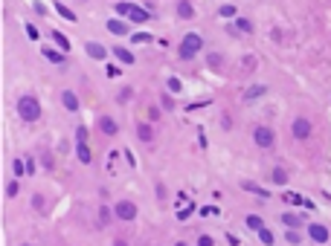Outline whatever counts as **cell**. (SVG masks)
I'll return each mask as SVG.
<instances>
[{
  "instance_id": "cell-13",
  "label": "cell",
  "mask_w": 331,
  "mask_h": 246,
  "mask_svg": "<svg viewBox=\"0 0 331 246\" xmlns=\"http://www.w3.org/2000/svg\"><path fill=\"white\" fill-rule=\"evenodd\" d=\"M177 18H180V21H192V18H195L192 0H177Z\"/></svg>"
},
{
  "instance_id": "cell-8",
  "label": "cell",
  "mask_w": 331,
  "mask_h": 246,
  "mask_svg": "<svg viewBox=\"0 0 331 246\" xmlns=\"http://www.w3.org/2000/svg\"><path fill=\"white\" fill-rule=\"evenodd\" d=\"M134 130H137V139H139V142H145V145L154 142V124L151 122H137Z\"/></svg>"
},
{
  "instance_id": "cell-21",
  "label": "cell",
  "mask_w": 331,
  "mask_h": 246,
  "mask_svg": "<svg viewBox=\"0 0 331 246\" xmlns=\"http://www.w3.org/2000/svg\"><path fill=\"white\" fill-rule=\"evenodd\" d=\"M108 32H113V35H128V24L125 21H108Z\"/></svg>"
},
{
  "instance_id": "cell-10",
  "label": "cell",
  "mask_w": 331,
  "mask_h": 246,
  "mask_svg": "<svg viewBox=\"0 0 331 246\" xmlns=\"http://www.w3.org/2000/svg\"><path fill=\"white\" fill-rule=\"evenodd\" d=\"M84 52H87L93 61H105V58H108V49L102 47L99 41H87V44H84Z\"/></svg>"
},
{
  "instance_id": "cell-33",
  "label": "cell",
  "mask_w": 331,
  "mask_h": 246,
  "mask_svg": "<svg viewBox=\"0 0 331 246\" xmlns=\"http://www.w3.org/2000/svg\"><path fill=\"white\" fill-rule=\"evenodd\" d=\"M55 9H58V15H61V18H67V21H76V12H73V9H67L64 3H55Z\"/></svg>"
},
{
  "instance_id": "cell-16",
  "label": "cell",
  "mask_w": 331,
  "mask_h": 246,
  "mask_svg": "<svg viewBox=\"0 0 331 246\" xmlns=\"http://www.w3.org/2000/svg\"><path fill=\"white\" fill-rule=\"evenodd\" d=\"M50 38L55 41V47H58L61 52H70V38H67L64 32H58V29H50Z\"/></svg>"
},
{
  "instance_id": "cell-45",
  "label": "cell",
  "mask_w": 331,
  "mask_h": 246,
  "mask_svg": "<svg viewBox=\"0 0 331 246\" xmlns=\"http://www.w3.org/2000/svg\"><path fill=\"white\" fill-rule=\"evenodd\" d=\"M157 197H160V200H166V197H168V194H166V185H163V183H157Z\"/></svg>"
},
{
  "instance_id": "cell-37",
  "label": "cell",
  "mask_w": 331,
  "mask_h": 246,
  "mask_svg": "<svg viewBox=\"0 0 331 246\" xmlns=\"http://www.w3.org/2000/svg\"><path fill=\"white\" fill-rule=\"evenodd\" d=\"M105 73H108V78H119V75H122V70H119L116 64H108V67H105Z\"/></svg>"
},
{
  "instance_id": "cell-11",
  "label": "cell",
  "mask_w": 331,
  "mask_h": 246,
  "mask_svg": "<svg viewBox=\"0 0 331 246\" xmlns=\"http://www.w3.org/2000/svg\"><path fill=\"white\" fill-rule=\"evenodd\" d=\"M99 130L105 136H116V133H119V124H116L113 116H99Z\"/></svg>"
},
{
  "instance_id": "cell-1",
  "label": "cell",
  "mask_w": 331,
  "mask_h": 246,
  "mask_svg": "<svg viewBox=\"0 0 331 246\" xmlns=\"http://www.w3.org/2000/svg\"><path fill=\"white\" fill-rule=\"evenodd\" d=\"M15 110H18V116H21V122L27 124H35L41 116H44V110H41V101L35 98L32 93H24L21 98H18V104H15Z\"/></svg>"
},
{
  "instance_id": "cell-7",
  "label": "cell",
  "mask_w": 331,
  "mask_h": 246,
  "mask_svg": "<svg viewBox=\"0 0 331 246\" xmlns=\"http://www.w3.org/2000/svg\"><path fill=\"white\" fill-rule=\"evenodd\" d=\"M291 133H294V139L299 142H305V139H311V133H314V124L308 116H297L294 122H291Z\"/></svg>"
},
{
  "instance_id": "cell-43",
  "label": "cell",
  "mask_w": 331,
  "mask_h": 246,
  "mask_svg": "<svg viewBox=\"0 0 331 246\" xmlns=\"http://www.w3.org/2000/svg\"><path fill=\"white\" fill-rule=\"evenodd\" d=\"M24 162H27V174H35V159H32V156H27Z\"/></svg>"
},
{
  "instance_id": "cell-17",
  "label": "cell",
  "mask_w": 331,
  "mask_h": 246,
  "mask_svg": "<svg viewBox=\"0 0 331 246\" xmlns=\"http://www.w3.org/2000/svg\"><path fill=\"white\" fill-rule=\"evenodd\" d=\"M265 93H267L265 84H253V87H247V90H244V96H241V98H244V101H256V98H262Z\"/></svg>"
},
{
  "instance_id": "cell-9",
  "label": "cell",
  "mask_w": 331,
  "mask_h": 246,
  "mask_svg": "<svg viewBox=\"0 0 331 246\" xmlns=\"http://www.w3.org/2000/svg\"><path fill=\"white\" fill-rule=\"evenodd\" d=\"M308 238H311L314 244H326V241H329V229H326L323 223H308Z\"/></svg>"
},
{
  "instance_id": "cell-22",
  "label": "cell",
  "mask_w": 331,
  "mask_h": 246,
  "mask_svg": "<svg viewBox=\"0 0 331 246\" xmlns=\"http://www.w3.org/2000/svg\"><path fill=\"white\" fill-rule=\"evenodd\" d=\"M282 223H285V229H299V226H302V217L285 212V215H282Z\"/></svg>"
},
{
  "instance_id": "cell-35",
  "label": "cell",
  "mask_w": 331,
  "mask_h": 246,
  "mask_svg": "<svg viewBox=\"0 0 331 246\" xmlns=\"http://www.w3.org/2000/svg\"><path fill=\"white\" fill-rule=\"evenodd\" d=\"M131 96H134L131 87H122V90H119V96H116V101H119V104H128V101H131Z\"/></svg>"
},
{
  "instance_id": "cell-46",
  "label": "cell",
  "mask_w": 331,
  "mask_h": 246,
  "mask_svg": "<svg viewBox=\"0 0 331 246\" xmlns=\"http://www.w3.org/2000/svg\"><path fill=\"white\" fill-rule=\"evenodd\" d=\"M27 35H29V38H32V41H35V38H38V29H35L32 24H27Z\"/></svg>"
},
{
  "instance_id": "cell-25",
  "label": "cell",
  "mask_w": 331,
  "mask_h": 246,
  "mask_svg": "<svg viewBox=\"0 0 331 246\" xmlns=\"http://www.w3.org/2000/svg\"><path fill=\"white\" fill-rule=\"evenodd\" d=\"M259 241H262L265 246H273V241H276V238H273V232H270L267 226H262V229H259Z\"/></svg>"
},
{
  "instance_id": "cell-38",
  "label": "cell",
  "mask_w": 331,
  "mask_h": 246,
  "mask_svg": "<svg viewBox=\"0 0 331 246\" xmlns=\"http://www.w3.org/2000/svg\"><path fill=\"white\" fill-rule=\"evenodd\" d=\"M180 90H183L180 78H174V75H171V78H168V93H180Z\"/></svg>"
},
{
  "instance_id": "cell-28",
  "label": "cell",
  "mask_w": 331,
  "mask_h": 246,
  "mask_svg": "<svg viewBox=\"0 0 331 246\" xmlns=\"http://www.w3.org/2000/svg\"><path fill=\"white\" fill-rule=\"evenodd\" d=\"M218 15H221V18H235V15H238V9H235L232 3H224V6L218 9Z\"/></svg>"
},
{
  "instance_id": "cell-44",
  "label": "cell",
  "mask_w": 331,
  "mask_h": 246,
  "mask_svg": "<svg viewBox=\"0 0 331 246\" xmlns=\"http://www.w3.org/2000/svg\"><path fill=\"white\" fill-rule=\"evenodd\" d=\"M110 246H128V241H125V238L119 235V238H113V241H110Z\"/></svg>"
},
{
  "instance_id": "cell-26",
  "label": "cell",
  "mask_w": 331,
  "mask_h": 246,
  "mask_svg": "<svg viewBox=\"0 0 331 246\" xmlns=\"http://www.w3.org/2000/svg\"><path fill=\"white\" fill-rule=\"evenodd\" d=\"M32 209H35V212H44V209H47V197H44L41 191L32 194Z\"/></svg>"
},
{
  "instance_id": "cell-41",
  "label": "cell",
  "mask_w": 331,
  "mask_h": 246,
  "mask_svg": "<svg viewBox=\"0 0 331 246\" xmlns=\"http://www.w3.org/2000/svg\"><path fill=\"white\" fill-rule=\"evenodd\" d=\"M221 127H224V130H230V127H232V116H230V113H224V116H221Z\"/></svg>"
},
{
  "instance_id": "cell-27",
  "label": "cell",
  "mask_w": 331,
  "mask_h": 246,
  "mask_svg": "<svg viewBox=\"0 0 331 246\" xmlns=\"http://www.w3.org/2000/svg\"><path fill=\"white\" fill-rule=\"evenodd\" d=\"M160 116H163V107H160V104H151V107H148V122L151 124L160 122Z\"/></svg>"
},
{
  "instance_id": "cell-19",
  "label": "cell",
  "mask_w": 331,
  "mask_h": 246,
  "mask_svg": "<svg viewBox=\"0 0 331 246\" xmlns=\"http://www.w3.org/2000/svg\"><path fill=\"white\" fill-rule=\"evenodd\" d=\"M38 162H41V168H44V171H53V168H55V156H53V151H41Z\"/></svg>"
},
{
  "instance_id": "cell-32",
  "label": "cell",
  "mask_w": 331,
  "mask_h": 246,
  "mask_svg": "<svg viewBox=\"0 0 331 246\" xmlns=\"http://www.w3.org/2000/svg\"><path fill=\"white\" fill-rule=\"evenodd\" d=\"M247 226H250L253 232H259V229L265 226V220H262V217H259V215H250V217H247Z\"/></svg>"
},
{
  "instance_id": "cell-34",
  "label": "cell",
  "mask_w": 331,
  "mask_h": 246,
  "mask_svg": "<svg viewBox=\"0 0 331 246\" xmlns=\"http://www.w3.org/2000/svg\"><path fill=\"white\" fill-rule=\"evenodd\" d=\"M206 64H209V67H212V70H221V67H224V58H221V55H218V52H212V55H209V58H206Z\"/></svg>"
},
{
  "instance_id": "cell-3",
  "label": "cell",
  "mask_w": 331,
  "mask_h": 246,
  "mask_svg": "<svg viewBox=\"0 0 331 246\" xmlns=\"http://www.w3.org/2000/svg\"><path fill=\"white\" fill-rule=\"evenodd\" d=\"M116 15H122V18H128L134 24H148L151 21V12H145L142 6H137V3H128V0H119L116 6Z\"/></svg>"
},
{
  "instance_id": "cell-39",
  "label": "cell",
  "mask_w": 331,
  "mask_h": 246,
  "mask_svg": "<svg viewBox=\"0 0 331 246\" xmlns=\"http://www.w3.org/2000/svg\"><path fill=\"white\" fill-rule=\"evenodd\" d=\"M282 197H285V203H288V200H291V203H305V200H302L299 194H294V191H285Z\"/></svg>"
},
{
  "instance_id": "cell-24",
  "label": "cell",
  "mask_w": 331,
  "mask_h": 246,
  "mask_svg": "<svg viewBox=\"0 0 331 246\" xmlns=\"http://www.w3.org/2000/svg\"><path fill=\"white\" fill-rule=\"evenodd\" d=\"M241 188H247V191H253L256 197H267V191H265V188H262V185H256V183H250V180H244V183H241Z\"/></svg>"
},
{
  "instance_id": "cell-31",
  "label": "cell",
  "mask_w": 331,
  "mask_h": 246,
  "mask_svg": "<svg viewBox=\"0 0 331 246\" xmlns=\"http://www.w3.org/2000/svg\"><path fill=\"white\" fill-rule=\"evenodd\" d=\"M285 241L291 246H297V244H302V235H299L297 229H288V232H285Z\"/></svg>"
},
{
  "instance_id": "cell-29",
  "label": "cell",
  "mask_w": 331,
  "mask_h": 246,
  "mask_svg": "<svg viewBox=\"0 0 331 246\" xmlns=\"http://www.w3.org/2000/svg\"><path fill=\"white\" fill-rule=\"evenodd\" d=\"M12 171H15V177H24V174H27V162L18 156V159L12 162Z\"/></svg>"
},
{
  "instance_id": "cell-12",
  "label": "cell",
  "mask_w": 331,
  "mask_h": 246,
  "mask_svg": "<svg viewBox=\"0 0 331 246\" xmlns=\"http://www.w3.org/2000/svg\"><path fill=\"white\" fill-rule=\"evenodd\" d=\"M44 58L50 64H67V52H61V49H55V47H44Z\"/></svg>"
},
{
  "instance_id": "cell-18",
  "label": "cell",
  "mask_w": 331,
  "mask_h": 246,
  "mask_svg": "<svg viewBox=\"0 0 331 246\" xmlns=\"http://www.w3.org/2000/svg\"><path fill=\"white\" fill-rule=\"evenodd\" d=\"M288 177H291V174H288V168H282V165H276V168L270 171V180L276 185H288Z\"/></svg>"
},
{
  "instance_id": "cell-20",
  "label": "cell",
  "mask_w": 331,
  "mask_h": 246,
  "mask_svg": "<svg viewBox=\"0 0 331 246\" xmlns=\"http://www.w3.org/2000/svg\"><path fill=\"white\" fill-rule=\"evenodd\" d=\"M230 29H235V32H244V35H250V32H253V21H247V18H235V24H232Z\"/></svg>"
},
{
  "instance_id": "cell-2",
  "label": "cell",
  "mask_w": 331,
  "mask_h": 246,
  "mask_svg": "<svg viewBox=\"0 0 331 246\" xmlns=\"http://www.w3.org/2000/svg\"><path fill=\"white\" fill-rule=\"evenodd\" d=\"M203 52V38H200L198 32H186L183 35V41H180V47H177V55L183 58V61H192L195 55Z\"/></svg>"
},
{
  "instance_id": "cell-23",
  "label": "cell",
  "mask_w": 331,
  "mask_h": 246,
  "mask_svg": "<svg viewBox=\"0 0 331 246\" xmlns=\"http://www.w3.org/2000/svg\"><path fill=\"white\" fill-rule=\"evenodd\" d=\"M113 220V209L110 206H99V226H108Z\"/></svg>"
},
{
  "instance_id": "cell-48",
  "label": "cell",
  "mask_w": 331,
  "mask_h": 246,
  "mask_svg": "<svg viewBox=\"0 0 331 246\" xmlns=\"http://www.w3.org/2000/svg\"><path fill=\"white\" fill-rule=\"evenodd\" d=\"M21 246H32V244H21Z\"/></svg>"
},
{
  "instance_id": "cell-15",
  "label": "cell",
  "mask_w": 331,
  "mask_h": 246,
  "mask_svg": "<svg viewBox=\"0 0 331 246\" xmlns=\"http://www.w3.org/2000/svg\"><path fill=\"white\" fill-rule=\"evenodd\" d=\"M113 58L119 64H134L137 61V55H134L131 49H125V47H113Z\"/></svg>"
},
{
  "instance_id": "cell-36",
  "label": "cell",
  "mask_w": 331,
  "mask_h": 246,
  "mask_svg": "<svg viewBox=\"0 0 331 246\" xmlns=\"http://www.w3.org/2000/svg\"><path fill=\"white\" fill-rule=\"evenodd\" d=\"M18 191H21V183L18 180H12V183L6 185V197H18Z\"/></svg>"
},
{
  "instance_id": "cell-47",
  "label": "cell",
  "mask_w": 331,
  "mask_h": 246,
  "mask_svg": "<svg viewBox=\"0 0 331 246\" xmlns=\"http://www.w3.org/2000/svg\"><path fill=\"white\" fill-rule=\"evenodd\" d=\"M174 246H189V244H183V241H177V244H174Z\"/></svg>"
},
{
  "instance_id": "cell-5",
  "label": "cell",
  "mask_w": 331,
  "mask_h": 246,
  "mask_svg": "<svg viewBox=\"0 0 331 246\" xmlns=\"http://www.w3.org/2000/svg\"><path fill=\"white\" fill-rule=\"evenodd\" d=\"M253 142H256V148L270 151V148L276 145V130H273L270 124H256V130H253Z\"/></svg>"
},
{
  "instance_id": "cell-30",
  "label": "cell",
  "mask_w": 331,
  "mask_h": 246,
  "mask_svg": "<svg viewBox=\"0 0 331 246\" xmlns=\"http://www.w3.org/2000/svg\"><path fill=\"white\" fill-rule=\"evenodd\" d=\"M160 107H163V110H174V96H171V93H163V96H160Z\"/></svg>"
},
{
  "instance_id": "cell-14",
  "label": "cell",
  "mask_w": 331,
  "mask_h": 246,
  "mask_svg": "<svg viewBox=\"0 0 331 246\" xmlns=\"http://www.w3.org/2000/svg\"><path fill=\"white\" fill-rule=\"evenodd\" d=\"M61 104H64V110L76 113V110H79V96H76L73 90H64L61 93Z\"/></svg>"
},
{
  "instance_id": "cell-4",
  "label": "cell",
  "mask_w": 331,
  "mask_h": 246,
  "mask_svg": "<svg viewBox=\"0 0 331 246\" xmlns=\"http://www.w3.org/2000/svg\"><path fill=\"white\" fill-rule=\"evenodd\" d=\"M76 156H79L82 165H90V162H93V151H90V145H87V127H84V124L76 127Z\"/></svg>"
},
{
  "instance_id": "cell-6",
  "label": "cell",
  "mask_w": 331,
  "mask_h": 246,
  "mask_svg": "<svg viewBox=\"0 0 331 246\" xmlns=\"http://www.w3.org/2000/svg\"><path fill=\"white\" fill-rule=\"evenodd\" d=\"M137 215H139V209H137L134 200H116V203H113V217H116V220L131 223V220H137Z\"/></svg>"
},
{
  "instance_id": "cell-40",
  "label": "cell",
  "mask_w": 331,
  "mask_h": 246,
  "mask_svg": "<svg viewBox=\"0 0 331 246\" xmlns=\"http://www.w3.org/2000/svg\"><path fill=\"white\" fill-rule=\"evenodd\" d=\"M198 246H215L212 235H200V238H198Z\"/></svg>"
},
{
  "instance_id": "cell-42",
  "label": "cell",
  "mask_w": 331,
  "mask_h": 246,
  "mask_svg": "<svg viewBox=\"0 0 331 246\" xmlns=\"http://www.w3.org/2000/svg\"><path fill=\"white\" fill-rule=\"evenodd\" d=\"M244 70H247V73H250V70H256V58H253V55H247V58H244Z\"/></svg>"
}]
</instances>
